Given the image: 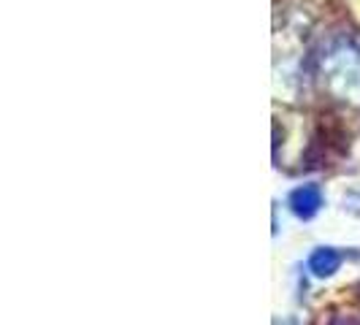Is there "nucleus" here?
I'll list each match as a JSON object with an SVG mask.
<instances>
[{
	"instance_id": "1",
	"label": "nucleus",
	"mask_w": 360,
	"mask_h": 325,
	"mask_svg": "<svg viewBox=\"0 0 360 325\" xmlns=\"http://www.w3.org/2000/svg\"><path fill=\"white\" fill-rule=\"evenodd\" d=\"M328 87L344 101H360V46L352 41L333 44L323 57Z\"/></svg>"
},
{
	"instance_id": "3",
	"label": "nucleus",
	"mask_w": 360,
	"mask_h": 325,
	"mask_svg": "<svg viewBox=\"0 0 360 325\" xmlns=\"http://www.w3.org/2000/svg\"><path fill=\"white\" fill-rule=\"evenodd\" d=\"M342 263H344V253H339L336 247H317L307 260L309 271H311L317 279L333 276L336 271L342 269Z\"/></svg>"
},
{
	"instance_id": "2",
	"label": "nucleus",
	"mask_w": 360,
	"mask_h": 325,
	"mask_svg": "<svg viewBox=\"0 0 360 325\" xmlns=\"http://www.w3.org/2000/svg\"><path fill=\"white\" fill-rule=\"evenodd\" d=\"M323 203H325V198H323L320 184H301V187L290 190V196H288L290 212L298 217V219H311V217L323 209Z\"/></svg>"
},
{
	"instance_id": "4",
	"label": "nucleus",
	"mask_w": 360,
	"mask_h": 325,
	"mask_svg": "<svg viewBox=\"0 0 360 325\" xmlns=\"http://www.w3.org/2000/svg\"><path fill=\"white\" fill-rule=\"evenodd\" d=\"M344 209L352 212V215H360V187L352 190L349 196H344Z\"/></svg>"
}]
</instances>
